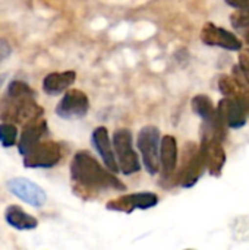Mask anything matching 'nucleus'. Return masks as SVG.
Segmentation results:
<instances>
[{"label":"nucleus","mask_w":249,"mask_h":250,"mask_svg":"<svg viewBox=\"0 0 249 250\" xmlns=\"http://www.w3.org/2000/svg\"><path fill=\"white\" fill-rule=\"evenodd\" d=\"M18 141V127L15 123L1 122L0 123V144L3 148H12Z\"/></svg>","instance_id":"nucleus-18"},{"label":"nucleus","mask_w":249,"mask_h":250,"mask_svg":"<svg viewBox=\"0 0 249 250\" xmlns=\"http://www.w3.org/2000/svg\"><path fill=\"white\" fill-rule=\"evenodd\" d=\"M201 41L205 45L210 47H219L227 51H241L242 50V41L230 31L213 23L207 22L200 34Z\"/></svg>","instance_id":"nucleus-9"},{"label":"nucleus","mask_w":249,"mask_h":250,"mask_svg":"<svg viewBox=\"0 0 249 250\" xmlns=\"http://www.w3.org/2000/svg\"><path fill=\"white\" fill-rule=\"evenodd\" d=\"M113 148H114L120 173H123L125 176H131L141 170L138 154L134 149L131 130L123 129V127L117 129L113 133Z\"/></svg>","instance_id":"nucleus-5"},{"label":"nucleus","mask_w":249,"mask_h":250,"mask_svg":"<svg viewBox=\"0 0 249 250\" xmlns=\"http://www.w3.org/2000/svg\"><path fill=\"white\" fill-rule=\"evenodd\" d=\"M7 189L9 192L16 196L18 199L26 202L31 207L40 208L45 204L47 201V195L44 192L43 188H40L38 185H35L34 182L25 179V177H16L7 182Z\"/></svg>","instance_id":"nucleus-12"},{"label":"nucleus","mask_w":249,"mask_h":250,"mask_svg":"<svg viewBox=\"0 0 249 250\" xmlns=\"http://www.w3.org/2000/svg\"><path fill=\"white\" fill-rule=\"evenodd\" d=\"M242 35H244V38L247 40V42L249 44V28L248 29H244V31H242Z\"/></svg>","instance_id":"nucleus-22"},{"label":"nucleus","mask_w":249,"mask_h":250,"mask_svg":"<svg viewBox=\"0 0 249 250\" xmlns=\"http://www.w3.org/2000/svg\"><path fill=\"white\" fill-rule=\"evenodd\" d=\"M226 4L235 9H249V0H225Z\"/></svg>","instance_id":"nucleus-21"},{"label":"nucleus","mask_w":249,"mask_h":250,"mask_svg":"<svg viewBox=\"0 0 249 250\" xmlns=\"http://www.w3.org/2000/svg\"><path fill=\"white\" fill-rule=\"evenodd\" d=\"M158 196L153 192H136L117 196L106 204V209L123 214H132L135 209H151L158 205Z\"/></svg>","instance_id":"nucleus-7"},{"label":"nucleus","mask_w":249,"mask_h":250,"mask_svg":"<svg viewBox=\"0 0 249 250\" xmlns=\"http://www.w3.org/2000/svg\"><path fill=\"white\" fill-rule=\"evenodd\" d=\"M207 170V160L201 149V146H195V144H186L185 146V160L181 171L176 174L175 185H179L183 189H189L198 183Z\"/></svg>","instance_id":"nucleus-3"},{"label":"nucleus","mask_w":249,"mask_h":250,"mask_svg":"<svg viewBox=\"0 0 249 250\" xmlns=\"http://www.w3.org/2000/svg\"><path fill=\"white\" fill-rule=\"evenodd\" d=\"M191 105H192V110L194 113L203 120V122H207V120H213L219 116V111L217 108L214 107L213 101L204 95V94H200V95H195L191 101Z\"/></svg>","instance_id":"nucleus-17"},{"label":"nucleus","mask_w":249,"mask_h":250,"mask_svg":"<svg viewBox=\"0 0 249 250\" xmlns=\"http://www.w3.org/2000/svg\"><path fill=\"white\" fill-rule=\"evenodd\" d=\"M44 108L35 101V91L22 81H12L0 101V120L26 125L41 119Z\"/></svg>","instance_id":"nucleus-2"},{"label":"nucleus","mask_w":249,"mask_h":250,"mask_svg":"<svg viewBox=\"0 0 249 250\" xmlns=\"http://www.w3.org/2000/svg\"><path fill=\"white\" fill-rule=\"evenodd\" d=\"M48 135V126L47 122L41 117L34 122H29L23 125V129L19 136L18 144V152L23 157L26 155L34 146H37L45 136Z\"/></svg>","instance_id":"nucleus-14"},{"label":"nucleus","mask_w":249,"mask_h":250,"mask_svg":"<svg viewBox=\"0 0 249 250\" xmlns=\"http://www.w3.org/2000/svg\"><path fill=\"white\" fill-rule=\"evenodd\" d=\"M223 139L201 133V149L207 160V170L211 176L220 177L226 164V151L223 146Z\"/></svg>","instance_id":"nucleus-10"},{"label":"nucleus","mask_w":249,"mask_h":250,"mask_svg":"<svg viewBox=\"0 0 249 250\" xmlns=\"http://www.w3.org/2000/svg\"><path fill=\"white\" fill-rule=\"evenodd\" d=\"M70 180L76 195L84 199H91L97 193L107 190L125 192L126 186L110 171L103 167L95 157L82 149L78 151L70 161Z\"/></svg>","instance_id":"nucleus-1"},{"label":"nucleus","mask_w":249,"mask_h":250,"mask_svg":"<svg viewBox=\"0 0 249 250\" xmlns=\"http://www.w3.org/2000/svg\"><path fill=\"white\" fill-rule=\"evenodd\" d=\"M178 168V142L175 136L166 135L161 138L160 144V185L169 188L170 182L176 179Z\"/></svg>","instance_id":"nucleus-11"},{"label":"nucleus","mask_w":249,"mask_h":250,"mask_svg":"<svg viewBox=\"0 0 249 250\" xmlns=\"http://www.w3.org/2000/svg\"><path fill=\"white\" fill-rule=\"evenodd\" d=\"M63 149L59 142L41 141L26 155H23V166L26 168H53L60 163Z\"/></svg>","instance_id":"nucleus-6"},{"label":"nucleus","mask_w":249,"mask_h":250,"mask_svg":"<svg viewBox=\"0 0 249 250\" xmlns=\"http://www.w3.org/2000/svg\"><path fill=\"white\" fill-rule=\"evenodd\" d=\"M91 144L95 148L97 154L101 157L103 164L113 173L120 171L119 170V164H117V158L114 154V148L113 144L110 142L109 138V130L104 126H98L94 129L92 135H91Z\"/></svg>","instance_id":"nucleus-13"},{"label":"nucleus","mask_w":249,"mask_h":250,"mask_svg":"<svg viewBox=\"0 0 249 250\" xmlns=\"http://www.w3.org/2000/svg\"><path fill=\"white\" fill-rule=\"evenodd\" d=\"M4 221L15 230H34L38 227V220L25 212L19 205H10L4 209Z\"/></svg>","instance_id":"nucleus-16"},{"label":"nucleus","mask_w":249,"mask_h":250,"mask_svg":"<svg viewBox=\"0 0 249 250\" xmlns=\"http://www.w3.org/2000/svg\"><path fill=\"white\" fill-rule=\"evenodd\" d=\"M230 23L235 29L244 31L249 28V9H238L230 15Z\"/></svg>","instance_id":"nucleus-20"},{"label":"nucleus","mask_w":249,"mask_h":250,"mask_svg":"<svg viewBox=\"0 0 249 250\" xmlns=\"http://www.w3.org/2000/svg\"><path fill=\"white\" fill-rule=\"evenodd\" d=\"M90 100L87 94L81 89H68L65 91L63 98L56 105V114L63 120L82 119L88 114Z\"/></svg>","instance_id":"nucleus-8"},{"label":"nucleus","mask_w":249,"mask_h":250,"mask_svg":"<svg viewBox=\"0 0 249 250\" xmlns=\"http://www.w3.org/2000/svg\"><path fill=\"white\" fill-rule=\"evenodd\" d=\"M160 130L156 126H144L136 138V145L142 157V164L148 174L154 176L160 173Z\"/></svg>","instance_id":"nucleus-4"},{"label":"nucleus","mask_w":249,"mask_h":250,"mask_svg":"<svg viewBox=\"0 0 249 250\" xmlns=\"http://www.w3.org/2000/svg\"><path fill=\"white\" fill-rule=\"evenodd\" d=\"M233 73L238 75L241 79H244L249 85V48L241 50V53H239V62L233 67Z\"/></svg>","instance_id":"nucleus-19"},{"label":"nucleus","mask_w":249,"mask_h":250,"mask_svg":"<svg viewBox=\"0 0 249 250\" xmlns=\"http://www.w3.org/2000/svg\"><path fill=\"white\" fill-rule=\"evenodd\" d=\"M76 81V73L73 70L66 72H51L43 79V91L47 95H59L68 91Z\"/></svg>","instance_id":"nucleus-15"}]
</instances>
